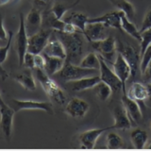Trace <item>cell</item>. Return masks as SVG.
Here are the masks:
<instances>
[{"mask_svg":"<svg viewBox=\"0 0 151 151\" xmlns=\"http://www.w3.org/2000/svg\"><path fill=\"white\" fill-rule=\"evenodd\" d=\"M121 102L123 106L125 107L127 115L132 123V126H135L143 119V113H142L141 108L137 101L130 98L127 93H123L121 97Z\"/></svg>","mask_w":151,"mask_h":151,"instance_id":"obj_13","label":"cell"},{"mask_svg":"<svg viewBox=\"0 0 151 151\" xmlns=\"http://www.w3.org/2000/svg\"><path fill=\"white\" fill-rule=\"evenodd\" d=\"M127 94L137 102H144L149 98V91L147 86L141 82L132 83L129 86V93Z\"/></svg>","mask_w":151,"mask_h":151,"instance_id":"obj_21","label":"cell"},{"mask_svg":"<svg viewBox=\"0 0 151 151\" xmlns=\"http://www.w3.org/2000/svg\"><path fill=\"white\" fill-rule=\"evenodd\" d=\"M79 2V0H78L77 2H75L72 5H65L63 3H60V2H56L53 4V6L51 7L50 9V12L54 14V16L59 19V20H63V18L64 16V14L67 12L70 9L74 8L75 6H77L78 3Z\"/></svg>","mask_w":151,"mask_h":151,"instance_id":"obj_29","label":"cell"},{"mask_svg":"<svg viewBox=\"0 0 151 151\" xmlns=\"http://www.w3.org/2000/svg\"><path fill=\"white\" fill-rule=\"evenodd\" d=\"M9 2V0H0V7L1 6H4V5H6Z\"/></svg>","mask_w":151,"mask_h":151,"instance_id":"obj_41","label":"cell"},{"mask_svg":"<svg viewBox=\"0 0 151 151\" xmlns=\"http://www.w3.org/2000/svg\"><path fill=\"white\" fill-rule=\"evenodd\" d=\"M100 76H93V77H87L83 78L78 80H73L69 81L70 89L73 92H81L88 89H93L96 85L100 81Z\"/></svg>","mask_w":151,"mask_h":151,"instance_id":"obj_20","label":"cell"},{"mask_svg":"<svg viewBox=\"0 0 151 151\" xmlns=\"http://www.w3.org/2000/svg\"><path fill=\"white\" fill-rule=\"evenodd\" d=\"M0 78H1V79L3 80V81L9 78V74H8L7 71L2 67V63H0Z\"/></svg>","mask_w":151,"mask_h":151,"instance_id":"obj_39","label":"cell"},{"mask_svg":"<svg viewBox=\"0 0 151 151\" xmlns=\"http://www.w3.org/2000/svg\"><path fill=\"white\" fill-rule=\"evenodd\" d=\"M112 113H113V118H114V124L111 126V129L126 130V129H129L131 127H133L122 102L121 104H117L113 108Z\"/></svg>","mask_w":151,"mask_h":151,"instance_id":"obj_14","label":"cell"},{"mask_svg":"<svg viewBox=\"0 0 151 151\" xmlns=\"http://www.w3.org/2000/svg\"><path fill=\"white\" fill-rule=\"evenodd\" d=\"M89 109L90 105L88 102L81 98L73 97L66 105L65 112L70 117L76 118V119H80V118H83L87 114Z\"/></svg>","mask_w":151,"mask_h":151,"instance_id":"obj_12","label":"cell"},{"mask_svg":"<svg viewBox=\"0 0 151 151\" xmlns=\"http://www.w3.org/2000/svg\"><path fill=\"white\" fill-rule=\"evenodd\" d=\"M107 147L109 149H120L124 145L123 139L115 132H110L107 135Z\"/></svg>","mask_w":151,"mask_h":151,"instance_id":"obj_31","label":"cell"},{"mask_svg":"<svg viewBox=\"0 0 151 151\" xmlns=\"http://www.w3.org/2000/svg\"><path fill=\"white\" fill-rule=\"evenodd\" d=\"M130 140L136 149H143L148 141L147 132L137 127L130 132Z\"/></svg>","mask_w":151,"mask_h":151,"instance_id":"obj_23","label":"cell"},{"mask_svg":"<svg viewBox=\"0 0 151 151\" xmlns=\"http://www.w3.org/2000/svg\"><path fill=\"white\" fill-rule=\"evenodd\" d=\"M89 17L87 15H85L84 13L81 12H72L68 17H66L63 19V21L73 24L75 27H77L78 29L83 33L85 30V27L88 23Z\"/></svg>","mask_w":151,"mask_h":151,"instance_id":"obj_27","label":"cell"},{"mask_svg":"<svg viewBox=\"0 0 151 151\" xmlns=\"http://www.w3.org/2000/svg\"><path fill=\"white\" fill-rule=\"evenodd\" d=\"M8 40L7 31L4 27V19L2 14H0V41H6Z\"/></svg>","mask_w":151,"mask_h":151,"instance_id":"obj_37","label":"cell"},{"mask_svg":"<svg viewBox=\"0 0 151 151\" xmlns=\"http://www.w3.org/2000/svg\"><path fill=\"white\" fill-rule=\"evenodd\" d=\"M12 37H13V32L9 31V37H8V40H7V45L5 46L0 47V63H3L8 58L9 50V48H11V45H12Z\"/></svg>","mask_w":151,"mask_h":151,"instance_id":"obj_33","label":"cell"},{"mask_svg":"<svg viewBox=\"0 0 151 151\" xmlns=\"http://www.w3.org/2000/svg\"><path fill=\"white\" fill-rule=\"evenodd\" d=\"M42 14L39 9L33 7L25 18V26L27 34L29 37L38 32L42 27Z\"/></svg>","mask_w":151,"mask_h":151,"instance_id":"obj_15","label":"cell"},{"mask_svg":"<svg viewBox=\"0 0 151 151\" xmlns=\"http://www.w3.org/2000/svg\"><path fill=\"white\" fill-rule=\"evenodd\" d=\"M99 63H100V68H99V76L102 81L110 85L112 89L113 93H117L122 91V82L117 77L114 71H112L106 63V60H104L100 55H98Z\"/></svg>","mask_w":151,"mask_h":151,"instance_id":"obj_9","label":"cell"},{"mask_svg":"<svg viewBox=\"0 0 151 151\" xmlns=\"http://www.w3.org/2000/svg\"><path fill=\"white\" fill-rule=\"evenodd\" d=\"M45 57V71L47 73V75L49 76H53L56 75L57 73H59L60 71L63 69L65 60L60 59V58H57V57H50V56H46Z\"/></svg>","mask_w":151,"mask_h":151,"instance_id":"obj_24","label":"cell"},{"mask_svg":"<svg viewBox=\"0 0 151 151\" xmlns=\"http://www.w3.org/2000/svg\"><path fill=\"white\" fill-rule=\"evenodd\" d=\"M110 1L113 6L116 7L119 11L124 12L127 19H129L130 21L133 20L136 11L132 3L127 1V0H110Z\"/></svg>","mask_w":151,"mask_h":151,"instance_id":"obj_26","label":"cell"},{"mask_svg":"<svg viewBox=\"0 0 151 151\" xmlns=\"http://www.w3.org/2000/svg\"><path fill=\"white\" fill-rule=\"evenodd\" d=\"M15 112L24 111V110H41L44 111L50 115L54 114L53 105L51 102H40L33 100H18V99H12V106Z\"/></svg>","mask_w":151,"mask_h":151,"instance_id":"obj_8","label":"cell"},{"mask_svg":"<svg viewBox=\"0 0 151 151\" xmlns=\"http://www.w3.org/2000/svg\"><path fill=\"white\" fill-rule=\"evenodd\" d=\"M106 29L107 27L102 23H88L83 31V35L90 42L100 41L108 37Z\"/></svg>","mask_w":151,"mask_h":151,"instance_id":"obj_18","label":"cell"},{"mask_svg":"<svg viewBox=\"0 0 151 151\" xmlns=\"http://www.w3.org/2000/svg\"><path fill=\"white\" fill-rule=\"evenodd\" d=\"M53 32L54 30L51 28H45V29H40L35 34L28 37L27 52L33 55L42 53Z\"/></svg>","mask_w":151,"mask_h":151,"instance_id":"obj_5","label":"cell"},{"mask_svg":"<svg viewBox=\"0 0 151 151\" xmlns=\"http://www.w3.org/2000/svg\"><path fill=\"white\" fill-rule=\"evenodd\" d=\"M78 65L84 68L99 70V68H100V63H99L98 55L93 53V52H91V53H89L85 56L83 59H81Z\"/></svg>","mask_w":151,"mask_h":151,"instance_id":"obj_30","label":"cell"},{"mask_svg":"<svg viewBox=\"0 0 151 151\" xmlns=\"http://www.w3.org/2000/svg\"><path fill=\"white\" fill-rule=\"evenodd\" d=\"M151 28V9H149L147 12L145 13V16L143 20V23H142V27L140 28V32H144L146 29H149Z\"/></svg>","mask_w":151,"mask_h":151,"instance_id":"obj_36","label":"cell"},{"mask_svg":"<svg viewBox=\"0 0 151 151\" xmlns=\"http://www.w3.org/2000/svg\"><path fill=\"white\" fill-rule=\"evenodd\" d=\"M14 113L15 111L7 104L0 107V127L7 141H9L12 138Z\"/></svg>","mask_w":151,"mask_h":151,"instance_id":"obj_11","label":"cell"},{"mask_svg":"<svg viewBox=\"0 0 151 151\" xmlns=\"http://www.w3.org/2000/svg\"><path fill=\"white\" fill-rule=\"evenodd\" d=\"M91 45L93 46V48L97 51L99 55H100L102 58L111 63L114 56L117 54V48H116V41L114 39V37L110 35L107 38L100 41H96V42H91Z\"/></svg>","mask_w":151,"mask_h":151,"instance_id":"obj_6","label":"cell"},{"mask_svg":"<svg viewBox=\"0 0 151 151\" xmlns=\"http://www.w3.org/2000/svg\"><path fill=\"white\" fill-rule=\"evenodd\" d=\"M13 78L16 80V82H18L20 85L25 88L27 91H35L36 90V83L35 80L33 78V76L30 69L26 68L23 72L15 74L13 76Z\"/></svg>","mask_w":151,"mask_h":151,"instance_id":"obj_22","label":"cell"},{"mask_svg":"<svg viewBox=\"0 0 151 151\" xmlns=\"http://www.w3.org/2000/svg\"><path fill=\"white\" fill-rule=\"evenodd\" d=\"M56 36L61 41L66 51V60L74 64L80 63L83 54V41L82 32L78 31L75 33H64L61 31L54 30Z\"/></svg>","mask_w":151,"mask_h":151,"instance_id":"obj_1","label":"cell"},{"mask_svg":"<svg viewBox=\"0 0 151 151\" xmlns=\"http://www.w3.org/2000/svg\"><path fill=\"white\" fill-rule=\"evenodd\" d=\"M142 42H141V50H140V55L141 58L145 52L147 46L151 44V28L146 29L145 31L142 32Z\"/></svg>","mask_w":151,"mask_h":151,"instance_id":"obj_32","label":"cell"},{"mask_svg":"<svg viewBox=\"0 0 151 151\" xmlns=\"http://www.w3.org/2000/svg\"><path fill=\"white\" fill-rule=\"evenodd\" d=\"M51 0H35L36 4H39V5H42V6H45L47 5Z\"/></svg>","mask_w":151,"mask_h":151,"instance_id":"obj_40","label":"cell"},{"mask_svg":"<svg viewBox=\"0 0 151 151\" xmlns=\"http://www.w3.org/2000/svg\"><path fill=\"white\" fill-rule=\"evenodd\" d=\"M27 42L28 36L27 34L26 26H25V16L22 12L19 14V29L15 36V45L18 54L19 66L23 67L24 57L27 52Z\"/></svg>","mask_w":151,"mask_h":151,"instance_id":"obj_7","label":"cell"},{"mask_svg":"<svg viewBox=\"0 0 151 151\" xmlns=\"http://www.w3.org/2000/svg\"><path fill=\"white\" fill-rule=\"evenodd\" d=\"M36 78L45 92L46 96L59 105H63L66 102L65 93L56 81L50 78V76L47 75L45 70L36 69Z\"/></svg>","mask_w":151,"mask_h":151,"instance_id":"obj_2","label":"cell"},{"mask_svg":"<svg viewBox=\"0 0 151 151\" xmlns=\"http://www.w3.org/2000/svg\"><path fill=\"white\" fill-rule=\"evenodd\" d=\"M111 129V127H103V129H90L86 130L80 133L78 135V141L79 144L81 145L82 148L85 149H93L94 145L96 144V141L100 137L104 132Z\"/></svg>","mask_w":151,"mask_h":151,"instance_id":"obj_16","label":"cell"},{"mask_svg":"<svg viewBox=\"0 0 151 151\" xmlns=\"http://www.w3.org/2000/svg\"><path fill=\"white\" fill-rule=\"evenodd\" d=\"M23 67L27 68V69H35L34 66V55L27 52L24 57V63H23Z\"/></svg>","mask_w":151,"mask_h":151,"instance_id":"obj_34","label":"cell"},{"mask_svg":"<svg viewBox=\"0 0 151 151\" xmlns=\"http://www.w3.org/2000/svg\"><path fill=\"white\" fill-rule=\"evenodd\" d=\"M113 65V71L116 74V76L122 82V92L123 93H127L126 90V83L129 80V77H131V70L127 61L125 60L120 53L116 54V58L114 60V63H112Z\"/></svg>","mask_w":151,"mask_h":151,"instance_id":"obj_10","label":"cell"},{"mask_svg":"<svg viewBox=\"0 0 151 151\" xmlns=\"http://www.w3.org/2000/svg\"><path fill=\"white\" fill-rule=\"evenodd\" d=\"M143 76H144L145 80L146 82L151 83V60H150V63L147 64V66H146L145 70L144 71Z\"/></svg>","mask_w":151,"mask_h":151,"instance_id":"obj_38","label":"cell"},{"mask_svg":"<svg viewBox=\"0 0 151 151\" xmlns=\"http://www.w3.org/2000/svg\"><path fill=\"white\" fill-rule=\"evenodd\" d=\"M121 27H122L123 31L127 33V34L130 35L132 38H134V39H136L141 44L142 34H141L140 30L137 29V27L134 26V24L132 23L129 19L127 18L125 13H123L122 16H121Z\"/></svg>","mask_w":151,"mask_h":151,"instance_id":"obj_25","label":"cell"},{"mask_svg":"<svg viewBox=\"0 0 151 151\" xmlns=\"http://www.w3.org/2000/svg\"><path fill=\"white\" fill-rule=\"evenodd\" d=\"M150 129H151V126H150Z\"/></svg>","mask_w":151,"mask_h":151,"instance_id":"obj_43","label":"cell"},{"mask_svg":"<svg viewBox=\"0 0 151 151\" xmlns=\"http://www.w3.org/2000/svg\"><path fill=\"white\" fill-rule=\"evenodd\" d=\"M116 45H117L116 46L117 52L124 57L125 60L127 61V63L129 65L131 70V78H135L137 75V71H138L141 63V60H140L141 55L138 54V52L134 48V46L129 44V42L118 41L116 42Z\"/></svg>","mask_w":151,"mask_h":151,"instance_id":"obj_4","label":"cell"},{"mask_svg":"<svg viewBox=\"0 0 151 151\" xmlns=\"http://www.w3.org/2000/svg\"><path fill=\"white\" fill-rule=\"evenodd\" d=\"M123 13L124 12L121 11L108 12V13L103 14V15L99 16V17L89 18L88 23H102L107 27H113V28H116V29L122 30L121 16Z\"/></svg>","mask_w":151,"mask_h":151,"instance_id":"obj_17","label":"cell"},{"mask_svg":"<svg viewBox=\"0 0 151 151\" xmlns=\"http://www.w3.org/2000/svg\"><path fill=\"white\" fill-rule=\"evenodd\" d=\"M42 53L46 56L57 57V58H60L63 60H66V57H67L63 44L57 36L54 39H49Z\"/></svg>","mask_w":151,"mask_h":151,"instance_id":"obj_19","label":"cell"},{"mask_svg":"<svg viewBox=\"0 0 151 151\" xmlns=\"http://www.w3.org/2000/svg\"><path fill=\"white\" fill-rule=\"evenodd\" d=\"M45 63H46V60H45V55H41V53L34 55V66H35V69L45 70Z\"/></svg>","mask_w":151,"mask_h":151,"instance_id":"obj_35","label":"cell"},{"mask_svg":"<svg viewBox=\"0 0 151 151\" xmlns=\"http://www.w3.org/2000/svg\"><path fill=\"white\" fill-rule=\"evenodd\" d=\"M94 93L96 94V96L100 99L101 101H107L109 98L111 96L112 94V89L111 88L110 85H108L102 80H100L96 86L93 88Z\"/></svg>","mask_w":151,"mask_h":151,"instance_id":"obj_28","label":"cell"},{"mask_svg":"<svg viewBox=\"0 0 151 151\" xmlns=\"http://www.w3.org/2000/svg\"><path fill=\"white\" fill-rule=\"evenodd\" d=\"M5 104H6V103L4 102V99H3L2 96H1V93H0V107L3 106V105H5Z\"/></svg>","mask_w":151,"mask_h":151,"instance_id":"obj_42","label":"cell"},{"mask_svg":"<svg viewBox=\"0 0 151 151\" xmlns=\"http://www.w3.org/2000/svg\"><path fill=\"white\" fill-rule=\"evenodd\" d=\"M97 69H90V68H84L81 66L74 64L70 61L65 60V63L63 69H61L58 75V77L63 79L65 82L73 81V80H78L83 78L87 77H93V76H97L98 75Z\"/></svg>","mask_w":151,"mask_h":151,"instance_id":"obj_3","label":"cell"}]
</instances>
